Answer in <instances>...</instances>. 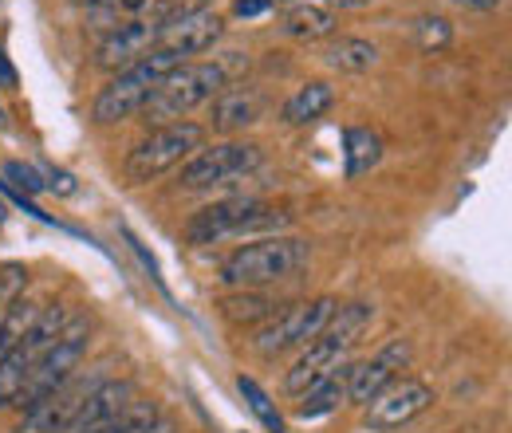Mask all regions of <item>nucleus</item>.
Returning <instances> with one entry per match:
<instances>
[{
    "mask_svg": "<svg viewBox=\"0 0 512 433\" xmlns=\"http://www.w3.org/2000/svg\"><path fill=\"white\" fill-rule=\"evenodd\" d=\"M221 32H225V20L213 8H182L158 24V48H170L186 60L197 52H209L221 40Z\"/></svg>",
    "mask_w": 512,
    "mask_h": 433,
    "instance_id": "obj_10",
    "label": "nucleus"
},
{
    "mask_svg": "<svg viewBox=\"0 0 512 433\" xmlns=\"http://www.w3.org/2000/svg\"><path fill=\"white\" fill-rule=\"evenodd\" d=\"M280 308H284V304L272 300V296H264L260 288H237L233 296L221 300V315H225L233 327H264Z\"/></svg>",
    "mask_w": 512,
    "mask_h": 433,
    "instance_id": "obj_18",
    "label": "nucleus"
},
{
    "mask_svg": "<svg viewBox=\"0 0 512 433\" xmlns=\"http://www.w3.org/2000/svg\"><path fill=\"white\" fill-rule=\"evenodd\" d=\"M414 44L422 52H446L453 44V24L446 16H418L414 20Z\"/></svg>",
    "mask_w": 512,
    "mask_h": 433,
    "instance_id": "obj_25",
    "label": "nucleus"
},
{
    "mask_svg": "<svg viewBox=\"0 0 512 433\" xmlns=\"http://www.w3.org/2000/svg\"><path fill=\"white\" fill-rule=\"evenodd\" d=\"M327 4H339V8H363V4H371V0H327Z\"/></svg>",
    "mask_w": 512,
    "mask_h": 433,
    "instance_id": "obj_34",
    "label": "nucleus"
},
{
    "mask_svg": "<svg viewBox=\"0 0 512 433\" xmlns=\"http://www.w3.org/2000/svg\"><path fill=\"white\" fill-rule=\"evenodd\" d=\"M87 343H91V323L87 319H71L64 331H60V339L32 363V371H28V382H24V390H20V402L16 406H36V402H44L48 394H56L64 382H71V374L75 367L83 363V355H87Z\"/></svg>",
    "mask_w": 512,
    "mask_h": 433,
    "instance_id": "obj_4",
    "label": "nucleus"
},
{
    "mask_svg": "<svg viewBox=\"0 0 512 433\" xmlns=\"http://www.w3.org/2000/svg\"><path fill=\"white\" fill-rule=\"evenodd\" d=\"M24 284H28V268L24 264H4L0 268V304H12L24 296Z\"/></svg>",
    "mask_w": 512,
    "mask_h": 433,
    "instance_id": "obj_27",
    "label": "nucleus"
},
{
    "mask_svg": "<svg viewBox=\"0 0 512 433\" xmlns=\"http://www.w3.org/2000/svg\"><path fill=\"white\" fill-rule=\"evenodd\" d=\"M434 406V390L418 378H394L379 398L367 402V426L371 430H402L418 414Z\"/></svg>",
    "mask_w": 512,
    "mask_h": 433,
    "instance_id": "obj_9",
    "label": "nucleus"
},
{
    "mask_svg": "<svg viewBox=\"0 0 512 433\" xmlns=\"http://www.w3.org/2000/svg\"><path fill=\"white\" fill-rule=\"evenodd\" d=\"M0 126H4V111H0Z\"/></svg>",
    "mask_w": 512,
    "mask_h": 433,
    "instance_id": "obj_36",
    "label": "nucleus"
},
{
    "mask_svg": "<svg viewBox=\"0 0 512 433\" xmlns=\"http://www.w3.org/2000/svg\"><path fill=\"white\" fill-rule=\"evenodd\" d=\"M209 103H213L209 123H213V130H221V134H237V130L256 126L264 119V95L256 87H245V83L217 91Z\"/></svg>",
    "mask_w": 512,
    "mask_h": 433,
    "instance_id": "obj_15",
    "label": "nucleus"
},
{
    "mask_svg": "<svg viewBox=\"0 0 512 433\" xmlns=\"http://www.w3.org/2000/svg\"><path fill=\"white\" fill-rule=\"evenodd\" d=\"M379 158H383V142H379L375 130H367V126L347 130V174L351 178H359L371 166H379Z\"/></svg>",
    "mask_w": 512,
    "mask_h": 433,
    "instance_id": "obj_22",
    "label": "nucleus"
},
{
    "mask_svg": "<svg viewBox=\"0 0 512 433\" xmlns=\"http://www.w3.org/2000/svg\"><path fill=\"white\" fill-rule=\"evenodd\" d=\"M268 8H272V0H237V4H233V12H237V16H245V20L264 16Z\"/></svg>",
    "mask_w": 512,
    "mask_h": 433,
    "instance_id": "obj_29",
    "label": "nucleus"
},
{
    "mask_svg": "<svg viewBox=\"0 0 512 433\" xmlns=\"http://www.w3.org/2000/svg\"><path fill=\"white\" fill-rule=\"evenodd\" d=\"M142 433H174V426H170L166 418H154V422H150V426H146Z\"/></svg>",
    "mask_w": 512,
    "mask_h": 433,
    "instance_id": "obj_32",
    "label": "nucleus"
},
{
    "mask_svg": "<svg viewBox=\"0 0 512 433\" xmlns=\"http://www.w3.org/2000/svg\"><path fill=\"white\" fill-rule=\"evenodd\" d=\"M264 201L256 197H229V201H213L201 213H193L186 221V241L190 245H217L229 237H245L253 217L260 213Z\"/></svg>",
    "mask_w": 512,
    "mask_h": 433,
    "instance_id": "obj_8",
    "label": "nucleus"
},
{
    "mask_svg": "<svg viewBox=\"0 0 512 433\" xmlns=\"http://www.w3.org/2000/svg\"><path fill=\"white\" fill-rule=\"evenodd\" d=\"M36 315H40V304H32V300H12V304H4V315H0V359L4 355H12L20 343H24V335L32 331V323H36Z\"/></svg>",
    "mask_w": 512,
    "mask_h": 433,
    "instance_id": "obj_21",
    "label": "nucleus"
},
{
    "mask_svg": "<svg viewBox=\"0 0 512 433\" xmlns=\"http://www.w3.org/2000/svg\"><path fill=\"white\" fill-rule=\"evenodd\" d=\"M355 343H347V339H339L335 331H327L323 327L320 331V339H312L308 343V351L292 363V371L284 374V390L288 394H304L308 386H316L323 374H331L335 367H343V359H347V351H351Z\"/></svg>",
    "mask_w": 512,
    "mask_h": 433,
    "instance_id": "obj_13",
    "label": "nucleus"
},
{
    "mask_svg": "<svg viewBox=\"0 0 512 433\" xmlns=\"http://www.w3.org/2000/svg\"><path fill=\"white\" fill-rule=\"evenodd\" d=\"M205 142V130L197 123H166L158 126L154 134H146L134 150L127 154V178L130 182H154L166 170L182 166L186 158H193Z\"/></svg>",
    "mask_w": 512,
    "mask_h": 433,
    "instance_id": "obj_5",
    "label": "nucleus"
},
{
    "mask_svg": "<svg viewBox=\"0 0 512 433\" xmlns=\"http://www.w3.org/2000/svg\"><path fill=\"white\" fill-rule=\"evenodd\" d=\"M237 390H241V398L249 402V410H253L256 418H260V426L272 433H284V418H280V410H276V402L264 394V386L256 382V378H249V374H241L237 378Z\"/></svg>",
    "mask_w": 512,
    "mask_h": 433,
    "instance_id": "obj_24",
    "label": "nucleus"
},
{
    "mask_svg": "<svg viewBox=\"0 0 512 433\" xmlns=\"http://www.w3.org/2000/svg\"><path fill=\"white\" fill-rule=\"evenodd\" d=\"M410 363V343L406 339H390L375 359H363L355 367H347V402L367 406L371 398H379L386 386L398 378V371Z\"/></svg>",
    "mask_w": 512,
    "mask_h": 433,
    "instance_id": "obj_11",
    "label": "nucleus"
},
{
    "mask_svg": "<svg viewBox=\"0 0 512 433\" xmlns=\"http://www.w3.org/2000/svg\"><path fill=\"white\" fill-rule=\"evenodd\" d=\"M457 8H469V12H493L501 8V0H453Z\"/></svg>",
    "mask_w": 512,
    "mask_h": 433,
    "instance_id": "obj_30",
    "label": "nucleus"
},
{
    "mask_svg": "<svg viewBox=\"0 0 512 433\" xmlns=\"http://www.w3.org/2000/svg\"><path fill=\"white\" fill-rule=\"evenodd\" d=\"M127 402H134L130 382H99L56 433H99L111 418H119L127 410Z\"/></svg>",
    "mask_w": 512,
    "mask_h": 433,
    "instance_id": "obj_14",
    "label": "nucleus"
},
{
    "mask_svg": "<svg viewBox=\"0 0 512 433\" xmlns=\"http://www.w3.org/2000/svg\"><path fill=\"white\" fill-rule=\"evenodd\" d=\"M8 178L20 189H28V193H40V189H44V178H40L32 166H20V162H8Z\"/></svg>",
    "mask_w": 512,
    "mask_h": 433,
    "instance_id": "obj_28",
    "label": "nucleus"
},
{
    "mask_svg": "<svg viewBox=\"0 0 512 433\" xmlns=\"http://www.w3.org/2000/svg\"><path fill=\"white\" fill-rule=\"evenodd\" d=\"M272 4H276V0H272Z\"/></svg>",
    "mask_w": 512,
    "mask_h": 433,
    "instance_id": "obj_37",
    "label": "nucleus"
},
{
    "mask_svg": "<svg viewBox=\"0 0 512 433\" xmlns=\"http://www.w3.org/2000/svg\"><path fill=\"white\" fill-rule=\"evenodd\" d=\"M150 48H158V24H150V20H123V24H115L107 36H103V44H99V52H95V63L103 67V71H127L134 63L142 60Z\"/></svg>",
    "mask_w": 512,
    "mask_h": 433,
    "instance_id": "obj_12",
    "label": "nucleus"
},
{
    "mask_svg": "<svg viewBox=\"0 0 512 433\" xmlns=\"http://www.w3.org/2000/svg\"><path fill=\"white\" fill-rule=\"evenodd\" d=\"M308 260H312V241L272 233V237H256V241L237 248L221 264V280L233 288H268V284L296 276Z\"/></svg>",
    "mask_w": 512,
    "mask_h": 433,
    "instance_id": "obj_1",
    "label": "nucleus"
},
{
    "mask_svg": "<svg viewBox=\"0 0 512 433\" xmlns=\"http://www.w3.org/2000/svg\"><path fill=\"white\" fill-rule=\"evenodd\" d=\"M28 371H32V359L20 347L0 359V410H8V406L20 402V390L28 382Z\"/></svg>",
    "mask_w": 512,
    "mask_h": 433,
    "instance_id": "obj_23",
    "label": "nucleus"
},
{
    "mask_svg": "<svg viewBox=\"0 0 512 433\" xmlns=\"http://www.w3.org/2000/svg\"><path fill=\"white\" fill-rule=\"evenodd\" d=\"M71 4H79V8H103V4H115V0H71Z\"/></svg>",
    "mask_w": 512,
    "mask_h": 433,
    "instance_id": "obj_35",
    "label": "nucleus"
},
{
    "mask_svg": "<svg viewBox=\"0 0 512 433\" xmlns=\"http://www.w3.org/2000/svg\"><path fill=\"white\" fill-rule=\"evenodd\" d=\"M335 311V300L331 296H320V300H308V304H284L276 311L253 339V351L264 355V359H276L292 347H308L312 339H320V331L327 327Z\"/></svg>",
    "mask_w": 512,
    "mask_h": 433,
    "instance_id": "obj_7",
    "label": "nucleus"
},
{
    "mask_svg": "<svg viewBox=\"0 0 512 433\" xmlns=\"http://www.w3.org/2000/svg\"><path fill=\"white\" fill-rule=\"evenodd\" d=\"M264 162V150L256 142H213V146H201L193 158L182 162V178L178 186L190 189V193H201V189H217L229 186L245 174H253L256 166Z\"/></svg>",
    "mask_w": 512,
    "mask_h": 433,
    "instance_id": "obj_6",
    "label": "nucleus"
},
{
    "mask_svg": "<svg viewBox=\"0 0 512 433\" xmlns=\"http://www.w3.org/2000/svg\"><path fill=\"white\" fill-rule=\"evenodd\" d=\"M178 63H186L178 52H170V48H150L142 60L127 67V71H119L99 95H95V107H91V119L103 126L111 123H127L130 115H138L146 103H150V95L158 91V83L178 67Z\"/></svg>",
    "mask_w": 512,
    "mask_h": 433,
    "instance_id": "obj_2",
    "label": "nucleus"
},
{
    "mask_svg": "<svg viewBox=\"0 0 512 433\" xmlns=\"http://www.w3.org/2000/svg\"><path fill=\"white\" fill-rule=\"evenodd\" d=\"M331 103H335V91H331V83H323V79H308L304 87H296V95L284 103V123L288 126H308L323 119L327 111H331Z\"/></svg>",
    "mask_w": 512,
    "mask_h": 433,
    "instance_id": "obj_19",
    "label": "nucleus"
},
{
    "mask_svg": "<svg viewBox=\"0 0 512 433\" xmlns=\"http://www.w3.org/2000/svg\"><path fill=\"white\" fill-rule=\"evenodd\" d=\"M0 83H4V87L16 83V75H12V67H8V60H4V52H0Z\"/></svg>",
    "mask_w": 512,
    "mask_h": 433,
    "instance_id": "obj_31",
    "label": "nucleus"
},
{
    "mask_svg": "<svg viewBox=\"0 0 512 433\" xmlns=\"http://www.w3.org/2000/svg\"><path fill=\"white\" fill-rule=\"evenodd\" d=\"M154 418H158V406L154 402H127V410L119 418H111L99 433H142Z\"/></svg>",
    "mask_w": 512,
    "mask_h": 433,
    "instance_id": "obj_26",
    "label": "nucleus"
},
{
    "mask_svg": "<svg viewBox=\"0 0 512 433\" xmlns=\"http://www.w3.org/2000/svg\"><path fill=\"white\" fill-rule=\"evenodd\" d=\"M115 4H119V8H127V12H138V8H146L150 0H115Z\"/></svg>",
    "mask_w": 512,
    "mask_h": 433,
    "instance_id": "obj_33",
    "label": "nucleus"
},
{
    "mask_svg": "<svg viewBox=\"0 0 512 433\" xmlns=\"http://www.w3.org/2000/svg\"><path fill=\"white\" fill-rule=\"evenodd\" d=\"M323 63L335 67V71L359 75V71H371L379 63V48L371 40H363V36H339V40H331L323 48Z\"/></svg>",
    "mask_w": 512,
    "mask_h": 433,
    "instance_id": "obj_20",
    "label": "nucleus"
},
{
    "mask_svg": "<svg viewBox=\"0 0 512 433\" xmlns=\"http://www.w3.org/2000/svg\"><path fill=\"white\" fill-rule=\"evenodd\" d=\"M229 87V67L221 60L213 63H178L162 83H158V91L150 95V103L142 107L150 119H158V123H166V119H182V115H190L193 107H201V103H209L217 91H225Z\"/></svg>",
    "mask_w": 512,
    "mask_h": 433,
    "instance_id": "obj_3",
    "label": "nucleus"
},
{
    "mask_svg": "<svg viewBox=\"0 0 512 433\" xmlns=\"http://www.w3.org/2000/svg\"><path fill=\"white\" fill-rule=\"evenodd\" d=\"M280 28H284V36L304 40V44L327 40L335 32V12L327 4H316V0H292L284 20H280Z\"/></svg>",
    "mask_w": 512,
    "mask_h": 433,
    "instance_id": "obj_16",
    "label": "nucleus"
},
{
    "mask_svg": "<svg viewBox=\"0 0 512 433\" xmlns=\"http://www.w3.org/2000/svg\"><path fill=\"white\" fill-rule=\"evenodd\" d=\"M339 402H347V367H335L316 386H308L296 402V414L304 422H316V418H327L331 410H339Z\"/></svg>",
    "mask_w": 512,
    "mask_h": 433,
    "instance_id": "obj_17",
    "label": "nucleus"
}]
</instances>
